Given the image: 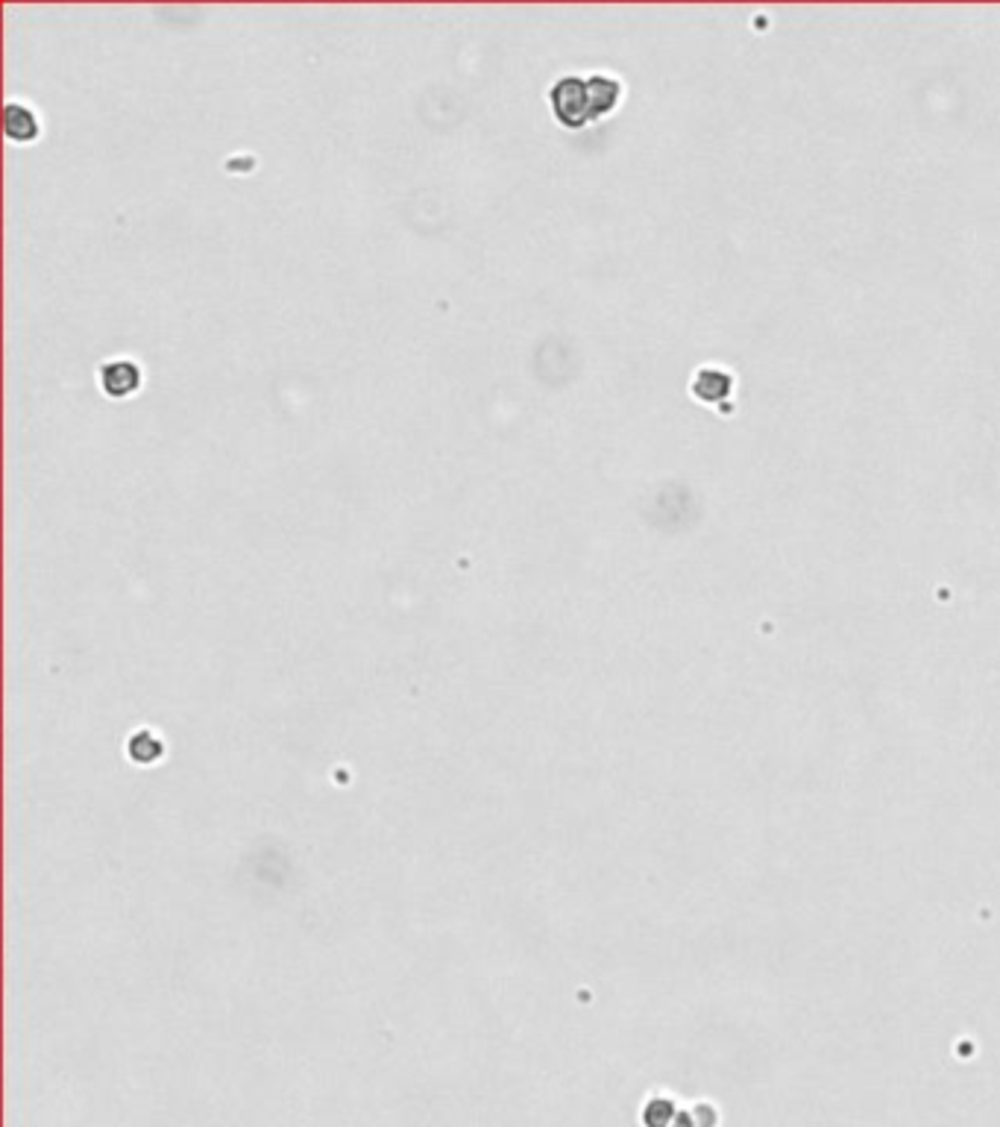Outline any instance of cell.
<instances>
[{"mask_svg":"<svg viewBox=\"0 0 1000 1127\" xmlns=\"http://www.w3.org/2000/svg\"><path fill=\"white\" fill-rule=\"evenodd\" d=\"M549 106H552L555 121L566 130H578L587 121H596L590 91H587V77H578V74H566L561 80H555V86L549 89Z\"/></svg>","mask_w":1000,"mask_h":1127,"instance_id":"6da1fadb","label":"cell"},{"mask_svg":"<svg viewBox=\"0 0 1000 1127\" xmlns=\"http://www.w3.org/2000/svg\"><path fill=\"white\" fill-rule=\"evenodd\" d=\"M100 376V388L106 397L112 400H124L132 397L138 388H141V367L132 359H109L100 364L97 370Z\"/></svg>","mask_w":1000,"mask_h":1127,"instance_id":"7a4b0ae2","label":"cell"},{"mask_svg":"<svg viewBox=\"0 0 1000 1127\" xmlns=\"http://www.w3.org/2000/svg\"><path fill=\"white\" fill-rule=\"evenodd\" d=\"M3 133L15 144H30V141L42 136V121L33 112V106H27L21 100H9L3 106Z\"/></svg>","mask_w":1000,"mask_h":1127,"instance_id":"3957f363","label":"cell"},{"mask_svg":"<svg viewBox=\"0 0 1000 1127\" xmlns=\"http://www.w3.org/2000/svg\"><path fill=\"white\" fill-rule=\"evenodd\" d=\"M587 91H590L593 115L602 118V115H608V112L616 109L619 94H622V86H619V80L610 77V74H590V77H587Z\"/></svg>","mask_w":1000,"mask_h":1127,"instance_id":"277c9868","label":"cell"},{"mask_svg":"<svg viewBox=\"0 0 1000 1127\" xmlns=\"http://www.w3.org/2000/svg\"><path fill=\"white\" fill-rule=\"evenodd\" d=\"M678 1119V1110H675V1101L672 1098H652L643 1110V1122L646 1127H672V1122Z\"/></svg>","mask_w":1000,"mask_h":1127,"instance_id":"5b68a950","label":"cell"},{"mask_svg":"<svg viewBox=\"0 0 1000 1127\" xmlns=\"http://www.w3.org/2000/svg\"><path fill=\"white\" fill-rule=\"evenodd\" d=\"M672 1127H696V1122H693V1116H687V1113H678V1119L672 1122Z\"/></svg>","mask_w":1000,"mask_h":1127,"instance_id":"8992f818","label":"cell"}]
</instances>
